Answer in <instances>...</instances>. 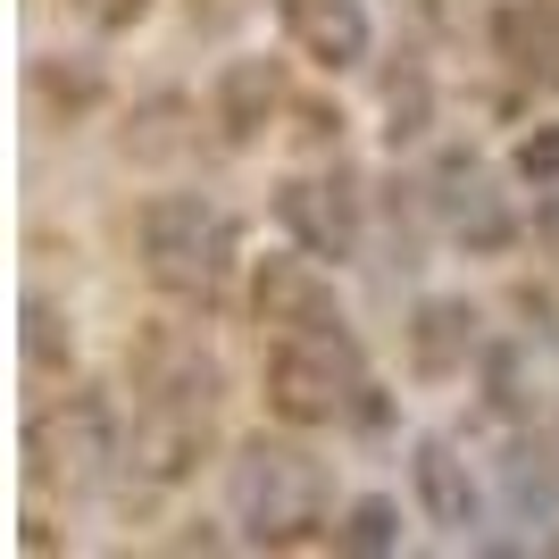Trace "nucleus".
I'll list each match as a JSON object with an SVG mask.
<instances>
[{
	"mask_svg": "<svg viewBox=\"0 0 559 559\" xmlns=\"http://www.w3.org/2000/svg\"><path fill=\"white\" fill-rule=\"evenodd\" d=\"M75 17L93 25V34H126V25H142L151 17V0H68Z\"/></svg>",
	"mask_w": 559,
	"mask_h": 559,
	"instance_id": "412c9836",
	"label": "nucleus"
},
{
	"mask_svg": "<svg viewBox=\"0 0 559 559\" xmlns=\"http://www.w3.org/2000/svg\"><path fill=\"white\" fill-rule=\"evenodd\" d=\"M259 393H267V418L284 426H343L368 393V350L350 326L326 334H276L267 343V368H259Z\"/></svg>",
	"mask_w": 559,
	"mask_h": 559,
	"instance_id": "7ed1b4c3",
	"label": "nucleus"
},
{
	"mask_svg": "<svg viewBox=\"0 0 559 559\" xmlns=\"http://www.w3.org/2000/svg\"><path fill=\"white\" fill-rule=\"evenodd\" d=\"M409 501H418L426 526H443L451 543H476V526H485V492H476V476H467V460L443 443V435H418L409 443Z\"/></svg>",
	"mask_w": 559,
	"mask_h": 559,
	"instance_id": "1a4fd4ad",
	"label": "nucleus"
},
{
	"mask_svg": "<svg viewBox=\"0 0 559 559\" xmlns=\"http://www.w3.org/2000/svg\"><path fill=\"white\" fill-rule=\"evenodd\" d=\"M476 384H485V409L501 426L535 418V376H526V343H485L476 350Z\"/></svg>",
	"mask_w": 559,
	"mask_h": 559,
	"instance_id": "2eb2a0df",
	"label": "nucleus"
},
{
	"mask_svg": "<svg viewBox=\"0 0 559 559\" xmlns=\"http://www.w3.org/2000/svg\"><path fill=\"white\" fill-rule=\"evenodd\" d=\"M34 100H43V109H59V117H84L100 100V75L93 68H59V59H34Z\"/></svg>",
	"mask_w": 559,
	"mask_h": 559,
	"instance_id": "6ab92c4d",
	"label": "nucleus"
},
{
	"mask_svg": "<svg viewBox=\"0 0 559 559\" xmlns=\"http://www.w3.org/2000/svg\"><path fill=\"white\" fill-rule=\"evenodd\" d=\"M501 492H510V510L526 518V526H551L559 518V460L543 443L501 451Z\"/></svg>",
	"mask_w": 559,
	"mask_h": 559,
	"instance_id": "4468645a",
	"label": "nucleus"
},
{
	"mask_svg": "<svg viewBox=\"0 0 559 559\" xmlns=\"http://www.w3.org/2000/svg\"><path fill=\"white\" fill-rule=\"evenodd\" d=\"M293 117H301V142H318V151H326V142H343V117H334V109H318V100H301Z\"/></svg>",
	"mask_w": 559,
	"mask_h": 559,
	"instance_id": "4be33fe9",
	"label": "nucleus"
},
{
	"mask_svg": "<svg viewBox=\"0 0 559 559\" xmlns=\"http://www.w3.org/2000/svg\"><path fill=\"white\" fill-rule=\"evenodd\" d=\"M276 109H284V68H276V59H226V68H217L210 126H217L226 151H251V142L276 126Z\"/></svg>",
	"mask_w": 559,
	"mask_h": 559,
	"instance_id": "f8f14e48",
	"label": "nucleus"
},
{
	"mask_svg": "<svg viewBox=\"0 0 559 559\" xmlns=\"http://www.w3.org/2000/svg\"><path fill=\"white\" fill-rule=\"evenodd\" d=\"M535 242L559 259V185H543V201H535Z\"/></svg>",
	"mask_w": 559,
	"mask_h": 559,
	"instance_id": "5701e85b",
	"label": "nucleus"
},
{
	"mask_svg": "<svg viewBox=\"0 0 559 559\" xmlns=\"http://www.w3.org/2000/svg\"><path fill=\"white\" fill-rule=\"evenodd\" d=\"M251 318L267 334H326L343 326V301H334V276L318 267V251H276L251 267Z\"/></svg>",
	"mask_w": 559,
	"mask_h": 559,
	"instance_id": "6e6552de",
	"label": "nucleus"
},
{
	"mask_svg": "<svg viewBox=\"0 0 559 559\" xmlns=\"http://www.w3.org/2000/svg\"><path fill=\"white\" fill-rule=\"evenodd\" d=\"M226 510L242 526V543L259 551H293V543H334V476L309 443L284 435H251L226 460Z\"/></svg>",
	"mask_w": 559,
	"mask_h": 559,
	"instance_id": "f257e3e1",
	"label": "nucleus"
},
{
	"mask_svg": "<svg viewBox=\"0 0 559 559\" xmlns=\"http://www.w3.org/2000/svg\"><path fill=\"white\" fill-rule=\"evenodd\" d=\"M510 167H518V185H559V126H535V134H518V151H510Z\"/></svg>",
	"mask_w": 559,
	"mask_h": 559,
	"instance_id": "aec40b11",
	"label": "nucleus"
},
{
	"mask_svg": "<svg viewBox=\"0 0 559 559\" xmlns=\"http://www.w3.org/2000/svg\"><path fill=\"white\" fill-rule=\"evenodd\" d=\"M334 551H350V559H384V551H401V501H384V492H359L343 510V526H334Z\"/></svg>",
	"mask_w": 559,
	"mask_h": 559,
	"instance_id": "dca6fc26",
	"label": "nucleus"
},
{
	"mask_svg": "<svg viewBox=\"0 0 559 559\" xmlns=\"http://www.w3.org/2000/svg\"><path fill=\"white\" fill-rule=\"evenodd\" d=\"M134 242H142V276L159 284V293H176V301H217L226 276H234V259H242V226H234L217 201H201V192L142 201Z\"/></svg>",
	"mask_w": 559,
	"mask_h": 559,
	"instance_id": "f03ea898",
	"label": "nucleus"
},
{
	"mask_svg": "<svg viewBox=\"0 0 559 559\" xmlns=\"http://www.w3.org/2000/svg\"><path fill=\"white\" fill-rule=\"evenodd\" d=\"M476 350H485V309L467 301V293H426L418 318H409V368L426 384H443V376L476 368Z\"/></svg>",
	"mask_w": 559,
	"mask_h": 559,
	"instance_id": "9b49d317",
	"label": "nucleus"
},
{
	"mask_svg": "<svg viewBox=\"0 0 559 559\" xmlns=\"http://www.w3.org/2000/svg\"><path fill=\"white\" fill-rule=\"evenodd\" d=\"M210 418L217 401H185V393H142L134 401V435H126V467L151 485H185L210 460Z\"/></svg>",
	"mask_w": 559,
	"mask_h": 559,
	"instance_id": "0eeeda50",
	"label": "nucleus"
},
{
	"mask_svg": "<svg viewBox=\"0 0 559 559\" xmlns=\"http://www.w3.org/2000/svg\"><path fill=\"white\" fill-rule=\"evenodd\" d=\"M276 25H284V43H293V59H309V68H359L376 50V25L359 0H276Z\"/></svg>",
	"mask_w": 559,
	"mask_h": 559,
	"instance_id": "9d476101",
	"label": "nucleus"
},
{
	"mask_svg": "<svg viewBox=\"0 0 559 559\" xmlns=\"http://www.w3.org/2000/svg\"><path fill=\"white\" fill-rule=\"evenodd\" d=\"M117 467H126V426H117L109 393H68V401H43L25 418V476L43 492L93 501Z\"/></svg>",
	"mask_w": 559,
	"mask_h": 559,
	"instance_id": "20e7f679",
	"label": "nucleus"
},
{
	"mask_svg": "<svg viewBox=\"0 0 559 559\" xmlns=\"http://www.w3.org/2000/svg\"><path fill=\"white\" fill-rule=\"evenodd\" d=\"M426 210H435V226H443L451 242H467V251H510L518 242L510 192H501V176L485 167V151H467V142H443V151H435Z\"/></svg>",
	"mask_w": 559,
	"mask_h": 559,
	"instance_id": "39448f33",
	"label": "nucleus"
},
{
	"mask_svg": "<svg viewBox=\"0 0 559 559\" xmlns=\"http://www.w3.org/2000/svg\"><path fill=\"white\" fill-rule=\"evenodd\" d=\"M25 368H43V376L75 368V318L43 293H25Z\"/></svg>",
	"mask_w": 559,
	"mask_h": 559,
	"instance_id": "f3484780",
	"label": "nucleus"
},
{
	"mask_svg": "<svg viewBox=\"0 0 559 559\" xmlns=\"http://www.w3.org/2000/svg\"><path fill=\"white\" fill-rule=\"evenodd\" d=\"M276 226L301 242V251L318 259H359V242H368V192H359V176H350L343 159L318 167V176H284L276 185Z\"/></svg>",
	"mask_w": 559,
	"mask_h": 559,
	"instance_id": "423d86ee",
	"label": "nucleus"
},
{
	"mask_svg": "<svg viewBox=\"0 0 559 559\" xmlns=\"http://www.w3.org/2000/svg\"><path fill=\"white\" fill-rule=\"evenodd\" d=\"M426 117H435V84H426V68H393L384 75V142H418Z\"/></svg>",
	"mask_w": 559,
	"mask_h": 559,
	"instance_id": "a211bd4d",
	"label": "nucleus"
},
{
	"mask_svg": "<svg viewBox=\"0 0 559 559\" xmlns=\"http://www.w3.org/2000/svg\"><path fill=\"white\" fill-rule=\"evenodd\" d=\"M492 59L518 84L559 93V0H501L492 9Z\"/></svg>",
	"mask_w": 559,
	"mask_h": 559,
	"instance_id": "ddd939ff",
	"label": "nucleus"
}]
</instances>
